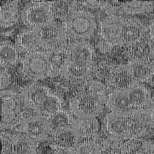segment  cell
<instances>
[{
  "instance_id": "cell-18",
  "label": "cell",
  "mask_w": 154,
  "mask_h": 154,
  "mask_svg": "<svg viewBox=\"0 0 154 154\" xmlns=\"http://www.w3.org/2000/svg\"><path fill=\"white\" fill-rule=\"evenodd\" d=\"M51 129V135L71 129L74 120L72 113L61 109L48 117Z\"/></svg>"
},
{
  "instance_id": "cell-7",
  "label": "cell",
  "mask_w": 154,
  "mask_h": 154,
  "mask_svg": "<svg viewBox=\"0 0 154 154\" xmlns=\"http://www.w3.org/2000/svg\"><path fill=\"white\" fill-rule=\"evenodd\" d=\"M62 26L70 40H86L92 36L96 29L93 14L86 10L75 8L63 20Z\"/></svg>"
},
{
  "instance_id": "cell-14",
  "label": "cell",
  "mask_w": 154,
  "mask_h": 154,
  "mask_svg": "<svg viewBox=\"0 0 154 154\" xmlns=\"http://www.w3.org/2000/svg\"><path fill=\"white\" fill-rule=\"evenodd\" d=\"M126 64L132 80L136 82H148L154 72V63L150 58L132 59Z\"/></svg>"
},
{
  "instance_id": "cell-10",
  "label": "cell",
  "mask_w": 154,
  "mask_h": 154,
  "mask_svg": "<svg viewBox=\"0 0 154 154\" xmlns=\"http://www.w3.org/2000/svg\"><path fill=\"white\" fill-rule=\"evenodd\" d=\"M1 130L16 128L25 117L22 111V99L16 91L5 90L1 91Z\"/></svg>"
},
{
  "instance_id": "cell-27",
  "label": "cell",
  "mask_w": 154,
  "mask_h": 154,
  "mask_svg": "<svg viewBox=\"0 0 154 154\" xmlns=\"http://www.w3.org/2000/svg\"><path fill=\"white\" fill-rule=\"evenodd\" d=\"M0 88L1 90H5V88L9 85L11 81V78L10 74L5 69L1 68V75H0Z\"/></svg>"
},
{
  "instance_id": "cell-16",
  "label": "cell",
  "mask_w": 154,
  "mask_h": 154,
  "mask_svg": "<svg viewBox=\"0 0 154 154\" xmlns=\"http://www.w3.org/2000/svg\"><path fill=\"white\" fill-rule=\"evenodd\" d=\"M133 82L134 81L126 64L112 65L105 80L109 91L114 89L127 87Z\"/></svg>"
},
{
  "instance_id": "cell-11",
  "label": "cell",
  "mask_w": 154,
  "mask_h": 154,
  "mask_svg": "<svg viewBox=\"0 0 154 154\" xmlns=\"http://www.w3.org/2000/svg\"><path fill=\"white\" fill-rule=\"evenodd\" d=\"M1 154H37L38 142L22 133L1 132Z\"/></svg>"
},
{
  "instance_id": "cell-22",
  "label": "cell",
  "mask_w": 154,
  "mask_h": 154,
  "mask_svg": "<svg viewBox=\"0 0 154 154\" xmlns=\"http://www.w3.org/2000/svg\"><path fill=\"white\" fill-rule=\"evenodd\" d=\"M153 45L148 37L144 40L125 48V54L128 60L150 58Z\"/></svg>"
},
{
  "instance_id": "cell-31",
  "label": "cell",
  "mask_w": 154,
  "mask_h": 154,
  "mask_svg": "<svg viewBox=\"0 0 154 154\" xmlns=\"http://www.w3.org/2000/svg\"><path fill=\"white\" fill-rule=\"evenodd\" d=\"M50 154H74L73 152L70 151H66L61 150H55Z\"/></svg>"
},
{
  "instance_id": "cell-2",
  "label": "cell",
  "mask_w": 154,
  "mask_h": 154,
  "mask_svg": "<svg viewBox=\"0 0 154 154\" xmlns=\"http://www.w3.org/2000/svg\"><path fill=\"white\" fill-rule=\"evenodd\" d=\"M94 48L88 42L73 41L66 48L59 73L70 81H87L94 71Z\"/></svg>"
},
{
  "instance_id": "cell-1",
  "label": "cell",
  "mask_w": 154,
  "mask_h": 154,
  "mask_svg": "<svg viewBox=\"0 0 154 154\" xmlns=\"http://www.w3.org/2000/svg\"><path fill=\"white\" fill-rule=\"evenodd\" d=\"M99 34L111 46L128 47L147 37V27L140 19L108 15L100 23Z\"/></svg>"
},
{
  "instance_id": "cell-23",
  "label": "cell",
  "mask_w": 154,
  "mask_h": 154,
  "mask_svg": "<svg viewBox=\"0 0 154 154\" xmlns=\"http://www.w3.org/2000/svg\"><path fill=\"white\" fill-rule=\"evenodd\" d=\"M99 154H126L124 141L107 137L100 141Z\"/></svg>"
},
{
  "instance_id": "cell-9",
  "label": "cell",
  "mask_w": 154,
  "mask_h": 154,
  "mask_svg": "<svg viewBox=\"0 0 154 154\" xmlns=\"http://www.w3.org/2000/svg\"><path fill=\"white\" fill-rule=\"evenodd\" d=\"M55 67L51 54L43 50L26 54L22 62L23 75L32 80H40L51 75Z\"/></svg>"
},
{
  "instance_id": "cell-13",
  "label": "cell",
  "mask_w": 154,
  "mask_h": 154,
  "mask_svg": "<svg viewBox=\"0 0 154 154\" xmlns=\"http://www.w3.org/2000/svg\"><path fill=\"white\" fill-rule=\"evenodd\" d=\"M15 42L19 50L26 54L39 50V48L44 49V41L38 29L28 28L21 30Z\"/></svg>"
},
{
  "instance_id": "cell-30",
  "label": "cell",
  "mask_w": 154,
  "mask_h": 154,
  "mask_svg": "<svg viewBox=\"0 0 154 154\" xmlns=\"http://www.w3.org/2000/svg\"><path fill=\"white\" fill-rule=\"evenodd\" d=\"M145 154H154V141H147Z\"/></svg>"
},
{
  "instance_id": "cell-25",
  "label": "cell",
  "mask_w": 154,
  "mask_h": 154,
  "mask_svg": "<svg viewBox=\"0 0 154 154\" xmlns=\"http://www.w3.org/2000/svg\"><path fill=\"white\" fill-rule=\"evenodd\" d=\"M147 141L141 138L124 141L126 154H145Z\"/></svg>"
},
{
  "instance_id": "cell-29",
  "label": "cell",
  "mask_w": 154,
  "mask_h": 154,
  "mask_svg": "<svg viewBox=\"0 0 154 154\" xmlns=\"http://www.w3.org/2000/svg\"><path fill=\"white\" fill-rule=\"evenodd\" d=\"M99 49L100 50L103 52H107L112 49L113 48L110 45H109L108 43H106L105 41L102 40L101 38V42H99Z\"/></svg>"
},
{
  "instance_id": "cell-3",
  "label": "cell",
  "mask_w": 154,
  "mask_h": 154,
  "mask_svg": "<svg viewBox=\"0 0 154 154\" xmlns=\"http://www.w3.org/2000/svg\"><path fill=\"white\" fill-rule=\"evenodd\" d=\"M153 99L147 87L141 83L133 82L127 87L109 91L106 105L111 112L126 114H144Z\"/></svg>"
},
{
  "instance_id": "cell-32",
  "label": "cell",
  "mask_w": 154,
  "mask_h": 154,
  "mask_svg": "<svg viewBox=\"0 0 154 154\" xmlns=\"http://www.w3.org/2000/svg\"><path fill=\"white\" fill-rule=\"evenodd\" d=\"M150 59L152 61V62L154 63V45H153L152 48L151 49L150 52Z\"/></svg>"
},
{
  "instance_id": "cell-20",
  "label": "cell",
  "mask_w": 154,
  "mask_h": 154,
  "mask_svg": "<svg viewBox=\"0 0 154 154\" xmlns=\"http://www.w3.org/2000/svg\"><path fill=\"white\" fill-rule=\"evenodd\" d=\"M118 13L128 14L147 13L154 11V1H132L119 2L117 5Z\"/></svg>"
},
{
  "instance_id": "cell-6",
  "label": "cell",
  "mask_w": 154,
  "mask_h": 154,
  "mask_svg": "<svg viewBox=\"0 0 154 154\" xmlns=\"http://www.w3.org/2000/svg\"><path fill=\"white\" fill-rule=\"evenodd\" d=\"M23 103L37 114L48 117L62 109L63 101L46 85L32 83L20 91Z\"/></svg>"
},
{
  "instance_id": "cell-12",
  "label": "cell",
  "mask_w": 154,
  "mask_h": 154,
  "mask_svg": "<svg viewBox=\"0 0 154 154\" xmlns=\"http://www.w3.org/2000/svg\"><path fill=\"white\" fill-rule=\"evenodd\" d=\"M15 131L28 135L38 143L48 141L51 135L48 117L37 114L25 117Z\"/></svg>"
},
{
  "instance_id": "cell-33",
  "label": "cell",
  "mask_w": 154,
  "mask_h": 154,
  "mask_svg": "<svg viewBox=\"0 0 154 154\" xmlns=\"http://www.w3.org/2000/svg\"><path fill=\"white\" fill-rule=\"evenodd\" d=\"M148 83H149V84H150L151 85H152V86L154 87V72H153V73L152 74V75L150 79H149V82H148Z\"/></svg>"
},
{
  "instance_id": "cell-28",
  "label": "cell",
  "mask_w": 154,
  "mask_h": 154,
  "mask_svg": "<svg viewBox=\"0 0 154 154\" xmlns=\"http://www.w3.org/2000/svg\"><path fill=\"white\" fill-rule=\"evenodd\" d=\"M147 37L153 45H154V18L150 21L147 27Z\"/></svg>"
},
{
  "instance_id": "cell-15",
  "label": "cell",
  "mask_w": 154,
  "mask_h": 154,
  "mask_svg": "<svg viewBox=\"0 0 154 154\" xmlns=\"http://www.w3.org/2000/svg\"><path fill=\"white\" fill-rule=\"evenodd\" d=\"M72 129L80 140H98L100 124L96 118H75Z\"/></svg>"
},
{
  "instance_id": "cell-8",
  "label": "cell",
  "mask_w": 154,
  "mask_h": 154,
  "mask_svg": "<svg viewBox=\"0 0 154 154\" xmlns=\"http://www.w3.org/2000/svg\"><path fill=\"white\" fill-rule=\"evenodd\" d=\"M52 1H31L21 12V19L29 28L42 29L53 25L55 16L52 8Z\"/></svg>"
},
{
  "instance_id": "cell-21",
  "label": "cell",
  "mask_w": 154,
  "mask_h": 154,
  "mask_svg": "<svg viewBox=\"0 0 154 154\" xmlns=\"http://www.w3.org/2000/svg\"><path fill=\"white\" fill-rule=\"evenodd\" d=\"M19 49L7 40L2 41L0 46V61L1 68L6 69L16 64L19 60Z\"/></svg>"
},
{
  "instance_id": "cell-19",
  "label": "cell",
  "mask_w": 154,
  "mask_h": 154,
  "mask_svg": "<svg viewBox=\"0 0 154 154\" xmlns=\"http://www.w3.org/2000/svg\"><path fill=\"white\" fill-rule=\"evenodd\" d=\"M17 1H7L1 5L0 19L1 28L14 25L19 19Z\"/></svg>"
},
{
  "instance_id": "cell-4",
  "label": "cell",
  "mask_w": 154,
  "mask_h": 154,
  "mask_svg": "<svg viewBox=\"0 0 154 154\" xmlns=\"http://www.w3.org/2000/svg\"><path fill=\"white\" fill-rule=\"evenodd\" d=\"M106 87L100 81L87 80L70 102V109L76 118H96L103 111Z\"/></svg>"
},
{
  "instance_id": "cell-5",
  "label": "cell",
  "mask_w": 154,
  "mask_h": 154,
  "mask_svg": "<svg viewBox=\"0 0 154 154\" xmlns=\"http://www.w3.org/2000/svg\"><path fill=\"white\" fill-rule=\"evenodd\" d=\"M149 128L143 113L110 112L103 122V130L107 137L122 141L141 138L148 132Z\"/></svg>"
},
{
  "instance_id": "cell-17",
  "label": "cell",
  "mask_w": 154,
  "mask_h": 154,
  "mask_svg": "<svg viewBox=\"0 0 154 154\" xmlns=\"http://www.w3.org/2000/svg\"><path fill=\"white\" fill-rule=\"evenodd\" d=\"M48 141L53 150H61L73 152L80 140L71 129L51 135Z\"/></svg>"
},
{
  "instance_id": "cell-26",
  "label": "cell",
  "mask_w": 154,
  "mask_h": 154,
  "mask_svg": "<svg viewBox=\"0 0 154 154\" xmlns=\"http://www.w3.org/2000/svg\"><path fill=\"white\" fill-rule=\"evenodd\" d=\"M144 116L149 127L154 128V99L146 110Z\"/></svg>"
},
{
  "instance_id": "cell-24",
  "label": "cell",
  "mask_w": 154,
  "mask_h": 154,
  "mask_svg": "<svg viewBox=\"0 0 154 154\" xmlns=\"http://www.w3.org/2000/svg\"><path fill=\"white\" fill-rule=\"evenodd\" d=\"M100 141L98 140H80L73 150L74 154H99Z\"/></svg>"
}]
</instances>
